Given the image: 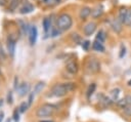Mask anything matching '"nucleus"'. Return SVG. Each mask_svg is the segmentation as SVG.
Instances as JSON below:
<instances>
[{
    "label": "nucleus",
    "mask_w": 131,
    "mask_h": 122,
    "mask_svg": "<svg viewBox=\"0 0 131 122\" xmlns=\"http://www.w3.org/2000/svg\"><path fill=\"white\" fill-rule=\"evenodd\" d=\"M3 118H4V113L3 112H0V122H2Z\"/></svg>",
    "instance_id": "nucleus-32"
},
{
    "label": "nucleus",
    "mask_w": 131,
    "mask_h": 122,
    "mask_svg": "<svg viewBox=\"0 0 131 122\" xmlns=\"http://www.w3.org/2000/svg\"><path fill=\"white\" fill-rule=\"evenodd\" d=\"M120 88H114L112 91H111V94H112V97L114 100H118V97H119V94H120Z\"/></svg>",
    "instance_id": "nucleus-21"
},
{
    "label": "nucleus",
    "mask_w": 131,
    "mask_h": 122,
    "mask_svg": "<svg viewBox=\"0 0 131 122\" xmlns=\"http://www.w3.org/2000/svg\"><path fill=\"white\" fill-rule=\"evenodd\" d=\"M40 122H53V121H49V120H43V121H40Z\"/></svg>",
    "instance_id": "nucleus-33"
},
{
    "label": "nucleus",
    "mask_w": 131,
    "mask_h": 122,
    "mask_svg": "<svg viewBox=\"0 0 131 122\" xmlns=\"http://www.w3.org/2000/svg\"><path fill=\"white\" fill-rule=\"evenodd\" d=\"M111 26H112L113 30H114L116 33H120V32L122 31V23L119 21V18H116V19H114V21L112 22Z\"/></svg>",
    "instance_id": "nucleus-10"
},
{
    "label": "nucleus",
    "mask_w": 131,
    "mask_h": 122,
    "mask_svg": "<svg viewBox=\"0 0 131 122\" xmlns=\"http://www.w3.org/2000/svg\"><path fill=\"white\" fill-rule=\"evenodd\" d=\"M33 10H34L33 5H31V4H26V5H24V6L20 8L19 12H20L21 14H25V13H29V12H31V11H33Z\"/></svg>",
    "instance_id": "nucleus-14"
},
{
    "label": "nucleus",
    "mask_w": 131,
    "mask_h": 122,
    "mask_svg": "<svg viewBox=\"0 0 131 122\" xmlns=\"http://www.w3.org/2000/svg\"><path fill=\"white\" fill-rule=\"evenodd\" d=\"M117 106L119 108H121V109H124V108H126L128 106V103H127L126 98L124 97V98H121V99H118L117 100Z\"/></svg>",
    "instance_id": "nucleus-20"
},
{
    "label": "nucleus",
    "mask_w": 131,
    "mask_h": 122,
    "mask_svg": "<svg viewBox=\"0 0 131 122\" xmlns=\"http://www.w3.org/2000/svg\"><path fill=\"white\" fill-rule=\"evenodd\" d=\"M44 86H45V83H44V82H42V81L38 82V83L35 85V87H34V93H35V94L40 93V92L42 91V89L44 88Z\"/></svg>",
    "instance_id": "nucleus-16"
},
{
    "label": "nucleus",
    "mask_w": 131,
    "mask_h": 122,
    "mask_svg": "<svg viewBox=\"0 0 131 122\" xmlns=\"http://www.w3.org/2000/svg\"><path fill=\"white\" fill-rule=\"evenodd\" d=\"M37 36H38L37 28H36L35 26L30 27V32H29V41H30V44H31V45H34V44L36 43Z\"/></svg>",
    "instance_id": "nucleus-5"
},
{
    "label": "nucleus",
    "mask_w": 131,
    "mask_h": 122,
    "mask_svg": "<svg viewBox=\"0 0 131 122\" xmlns=\"http://www.w3.org/2000/svg\"><path fill=\"white\" fill-rule=\"evenodd\" d=\"M29 90H30V85H29V83H26V82L21 83V84L17 87V91H18V94H19L20 96L26 95V94L29 92Z\"/></svg>",
    "instance_id": "nucleus-8"
},
{
    "label": "nucleus",
    "mask_w": 131,
    "mask_h": 122,
    "mask_svg": "<svg viewBox=\"0 0 131 122\" xmlns=\"http://www.w3.org/2000/svg\"><path fill=\"white\" fill-rule=\"evenodd\" d=\"M74 89H75V83H73V82L58 83L52 87L51 93H52V95H54L56 97H61V96H64L67 93L73 91Z\"/></svg>",
    "instance_id": "nucleus-1"
},
{
    "label": "nucleus",
    "mask_w": 131,
    "mask_h": 122,
    "mask_svg": "<svg viewBox=\"0 0 131 122\" xmlns=\"http://www.w3.org/2000/svg\"><path fill=\"white\" fill-rule=\"evenodd\" d=\"M125 53H126V47L123 45V44H121V49H120V53H119V57L120 58H122V57H124V55H125Z\"/></svg>",
    "instance_id": "nucleus-26"
},
{
    "label": "nucleus",
    "mask_w": 131,
    "mask_h": 122,
    "mask_svg": "<svg viewBox=\"0 0 131 122\" xmlns=\"http://www.w3.org/2000/svg\"><path fill=\"white\" fill-rule=\"evenodd\" d=\"M86 67L88 69L89 72L91 73H97L99 70H100V64L99 62L94 58V57H91L87 60V64H86Z\"/></svg>",
    "instance_id": "nucleus-4"
},
{
    "label": "nucleus",
    "mask_w": 131,
    "mask_h": 122,
    "mask_svg": "<svg viewBox=\"0 0 131 122\" xmlns=\"http://www.w3.org/2000/svg\"><path fill=\"white\" fill-rule=\"evenodd\" d=\"M28 108H29L28 101H24V103H21L20 106L18 107V111H19V113H24V112H26V111L28 110Z\"/></svg>",
    "instance_id": "nucleus-22"
},
{
    "label": "nucleus",
    "mask_w": 131,
    "mask_h": 122,
    "mask_svg": "<svg viewBox=\"0 0 131 122\" xmlns=\"http://www.w3.org/2000/svg\"><path fill=\"white\" fill-rule=\"evenodd\" d=\"M2 104H3V100H2V99H0V106H2Z\"/></svg>",
    "instance_id": "nucleus-35"
},
{
    "label": "nucleus",
    "mask_w": 131,
    "mask_h": 122,
    "mask_svg": "<svg viewBox=\"0 0 131 122\" xmlns=\"http://www.w3.org/2000/svg\"><path fill=\"white\" fill-rule=\"evenodd\" d=\"M95 39H96L97 41L103 43L104 40H105V33H104V31H103V30H99V31L97 32V35H96V38H95Z\"/></svg>",
    "instance_id": "nucleus-19"
},
{
    "label": "nucleus",
    "mask_w": 131,
    "mask_h": 122,
    "mask_svg": "<svg viewBox=\"0 0 131 122\" xmlns=\"http://www.w3.org/2000/svg\"><path fill=\"white\" fill-rule=\"evenodd\" d=\"M127 11L128 9L126 7H121L120 10H119V21L122 23V24H125V19H126V15H127Z\"/></svg>",
    "instance_id": "nucleus-11"
},
{
    "label": "nucleus",
    "mask_w": 131,
    "mask_h": 122,
    "mask_svg": "<svg viewBox=\"0 0 131 122\" xmlns=\"http://www.w3.org/2000/svg\"><path fill=\"white\" fill-rule=\"evenodd\" d=\"M34 96H35V93H34V91H33V92H31V93L29 94V98H28V105H29V107L32 105V103H33V99H34Z\"/></svg>",
    "instance_id": "nucleus-27"
},
{
    "label": "nucleus",
    "mask_w": 131,
    "mask_h": 122,
    "mask_svg": "<svg viewBox=\"0 0 131 122\" xmlns=\"http://www.w3.org/2000/svg\"><path fill=\"white\" fill-rule=\"evenodd\" d=\"M127 84H128V86H131V80H129V81H128V83H127Z\"/></svg>",
    "instance_id": "nucleus-34"
},
{
    "label": "nucleus",
    "mask_w": 131,
    "mask_h": 122,
    "mask_svg": "<svg viewBox=\"0 0 131 122\" xmlns=\"http://www.w3.org/2000/svg\"><path fill=\"white\" fill-rule=\"evenodd\" d=\"M92 16L94 17V18H96V17H98V16H100L102 13H103V8L101 7V6H97L96 8H94L93 10H92Z\"/></svg>",
    "instance_id": "nucleus-15"
},
{
    "label": "nucleus",
    "mask_w": 131,
    "mask_h": 122,
    "mask_svg": "<svg viewBox=\"0 0 131 122\" xmlns=\"http://www.w3.org/2000/svg\"><path fill=\"white\" fill-rule=\"evenodd\" d=\"M95 88H96V84H95V83H91V84L88 86V89H87V91H86L87 98H90V96H91V95L94 93Z\"/></svg>",
    "instance_id": "nucleus-17"
},
{
    "label": "nucleus",
    "mask_w": 131,
    "mask_h": 122,
    "mask_svg": "<svg viewBox=\"0 0 131 122\" xmlns=\"http://www.w3.org/2000/svg\"><path fill=\"white\" fill-rule=\"evenodd\" d=\"M95 29H96V24L93 23V22H90V23L85 25V27H84V34L86 36H91L94 33Z\"/></svg>",
    "instance_id": "nucleus-6"
},
{
    "label": "nucleus",
    "mask_w": 131,
    "mask_h": 122,
    "mask_svg": "<svg viewBox=\"0 0 131 122\" xmlns=\"http://www.w3.org/2000/svg\"><path fill=\"white\" fill-rule=\"evenodd\" d=\"M5 122H10V120H9V119H8V120H6V121H5Z\"/></svg>",
    "instance_id": "nucleus-36"
},
{
    "label": "nucleus",
    "mask_w": 131,
    "mask_h": 122,
    "mask_svg": "<svg viewBox=\"0 0 131 122\" xmlns=\"http://www.w3.org/2000/svg\"><path fill=\"white\" fill-rule=\"evenodd\" d=\"M90 13H91V8L88 7V6H85V7H83V8L80 10L79 16H80L81 19H86V18L90 15Z\"/></svg>",
    "instance_id": "nucleus-9"
},
{
    "label": "nucleus",
    "mask_w": 131,
    "mask_h": 122,
    "mask_svg": "<svg viewBox=\"0 0 131 122\" xmlns=\"http://www.w3.org/2000/svg\"><path fill=\"white\" fill-rule=\"evenodd\" d=\"M13 120H14V122L19 121V111H18V109H15L14 112H13Z\"/></svg>",
    "instance_id": "nucleus-25"
},
{
    "label": "nucleus",
    "mask_w": 131,
    "mask_h": 122,
    "mask_svg": "<svg viewBox=\"0 0 131 122\" xmlns=\"http://www.w3.org/2000/svg\"><path fill=\"white\" fill-rule=\"evenodd\" d=\"M125 24H126V25H131V9H128V11H127Z\"/></svg>",
    "instance_id": "nucleus-23"
},
{
    "label": "nucleus",
    "mask_w": 131,
    "mask_h": 122,
    "mask_svg": "<svg viewBox=\"0 0 131 122\" xmlns=\"http://www.w3.org/2000/svg\"><path fill=\"white\" fill-rule=\"evenodd\" d=\"M0 57H2V58L5 57V53H4V51H3V49H2L1 46H0Z\"/></svg>",
    "instance_id": "nucleus-31"
},
{
    "label": "nucleus",
    "mask_w": 131,
    "mask_h": 122,
    "mask_svg": "<svg viewBox=\"0 0 131 122\" xmlns=\"http://www.w3.org/2000/svg\"><path fill=\"white\" fill-rule=\"evenodd\" d=\"M7 48H8V51L10 53L11 56L14 55V51H15V41L13 39H9L8 40V44H7Z\"/></svg>",
    "instance_id": "nucleus-13"
},
{
    "label": "nucleus",
    "mask_w": 131,
    "mask_h": 122,
    "mask_svg": "<svg viewBox=\"0 0 131 122\" xmlns=\"http://www.w3.org/2000/svg\"><path fill=\"white\" fill-rule=\"evenodd\" d=\"M54 106L52 105H48V104H45L43 106H41L37 112H36V116L38 118H44V117H48V116H51L54 112Z\"/></svg>",
    "instance_id": "nucleus-3"
},
{
    "label": "nucleus",
    "mask_w": 131,
    "mask_h": 122,
    "mask_svg": "<svg viewBox=\"0 0 131 122\" xmlns=\"http://www.w3.org/2000/svg\"><path fill=\"white\" fill-rule=\"evenodd\" d=\"M59 1H60V0H56V2H59Z\"/></svg>",
    "instance_id": "nucleus-37"
},
{
    "label": "nucleus",
    "mask_w": 131,
    "mask_h": 122,
    "mask_svg": "<svg viewBox=\"0 0 131 122\" xmlns=\"http://www.w3.org/2000/svg\"><path fill=\"white\" fill-rule=\"evenodd\" d=\"M89 45H90V41H88V40H86V41H84V42L82 43V47H83L84 50H88Z\"/></svg>",
    "instance_id": "nucleus-29"
},
{
    "label": "nucleus",
    "mask_w": 131,
    "mask_h": 122,
    "mask_svg": "<svg viewBox=\"0 0 131 122\" xmlns=\"http://www.w3.org/2000/svg\"><path fill=\"white\" fill-rule=\"evenodd\" d=\"M56 24H57L58 29H60V30H68V29H70L72 27L73 19H72V17H71L70 14H68V13H61L57 17Z\"/></svg>",
    "instance_id": "nucleus-2"
},
{
    "label": "nucleus",
    "mask_w": 131,
    "mask_h": 122,
    "mask_svg": "<svg viewBox=\"0 0 131 122\" xmlns=\"http://www.w3.org/2000/svg\"><path fill=\"white\" fill-rule=\"evenodd\" d=\"M13 101V97H12V91H9L8 94H7V103L9 105H11Z\"/></svg>",
    "instance_id": "nucleus-28"
},
{
    "label": "nucleus",
    "mask_w": 131,
    "mask_h": 122,
    "mask_svg": "<svg viewBox=\"0 0 131 122\" xmlns=\"http://www.w3.org/2000/svg\"><path fill=\"white\" fill-rule=\"evenodd\" d=\"M66 70H67L70 74H72V75L76 74V73L78 72V65H77V63L74 62V60L69 62V63L67 64V66H66Z\"/></svg>",
    "instance_id": "nucleus-7"
},
{
    "label": "nucleus",
    "mask_w": 131,
    "mask_h": 122,
    "mask_svg": "<svg viewBox=\"0 0 131 122\" xmlns=\"http://www.w3.org/2000/svg\"><path fill=\"white\" fill-rule=\"evenodd\" d=\"M123 112H124V114H125L127 117H131V106L128 105L126 108L123 109Z\"/></svg>",
    "instance_id": "nucleus-24"
},
{
    "label": "nucleus",
    "mask_w": 131,
    "mask_h": 122,
    "mask_svg": "<svg viewBox=\"0 0 131 122\" xmlns=\"http://www.w3.org/2000/svg\"><path fill=\"white\" fill-rule=\"evenodd\" d=\"M50 27H51V21H50V18L45 17L43 19V29H44L45 33H47L50 30Z\"/></svg>",
    "instance_id": "nucleus-18"
},
{
    "label": "nucleus",
    "mask_w": 131,
    "mask_h": 122,
    "mask_svg": "<svg viewBox=\"0 0 131 122\" xmlns=\"http://www.w3.org/2000/svg\"><path fill=\"white\" fill-rule=\"evenodd\" d=\"M92 48H93L95 51H98V52H104V50H105L103 44H102L101 42L97 41V40H95V41L93 42V44H92Z\"/></svg>",
    "instance_id": "nucleus-12"
},
{
    "label": "nucleus",
    "mask_w": 131,
    "mask_h": 122,
    "mask_svg": "<svg viewBox=\"0 0 131 122\" xmlns=\"http://www.w3.org/2000/svg\"><path fill=\"white\" fill-rule=\"evenodd\" d=\"M125 98H126V100H127L128 105H130V106H131V95H130V94H128V95H126V96H125Z\"/></svg>",
    "instance_id": "nucleus-30"
}]
</instances>
